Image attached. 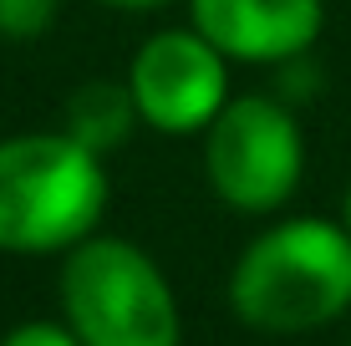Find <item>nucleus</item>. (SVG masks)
Returning <instances> with one entry per match:
<instances>
[{
    "mask_svg": "<svg viewBox=\"0 0 351 346\" xmlns=\"http://www.w3.org/2000/svg\"><path fill=\"white\" fill-rule=\"evenodd\" d=\"M62 321L82 346H178L184 316L158 260L117 234H87L62 255Z\"/></svg>",
    "mask_w": 351,
    "mask_h": 346,
    "instance_id": "7ed1b4c3",
    "label": "nucleus"
},
{
    "mask_svg": "<svg viewBox=\"0 0 351 346\" xmlns=\"http://www.w3.org/2000/svg\"><path fill=\"white\" fill-rule=\"evenodd\" d=\"M107 204V158L71 133L0 138V255H66L97 234Z\"/></svg>",
    "mask_w": 351,
    "mask_h": 346,
    "instance_id": "f03ea898",
    "label": "nucleus"
},
{
    "mask_svg": "<svg viewBox=\"0 0 351 346\" xmlns=\"http://www.w3.org/2000/svg\"><path fill=\"white\" fill-rule=\"evenodd\" d=\"M341 224L351 230V184H346V199H341Z\"/></svg>",
    "mask_w": 351,
    "mask_h": 346,
    "instance_id": "9b49d317",
    "label": "nucleus"
},
{
    "mask_svg": "<svg viewBox=\"0 0 351 346\" xmlns=\"http://www.w3.org/2000/svg\"><path fill=\"white\" fill-rule=\"evenodd\" d=\"M102 5L128 10V16H148V10H163V5H173V0H102Z\"/></svg>",
    "mask_w": 351,
    "mask_h": 346,
    "instance_id": "9d476101",
    "label": "nucleus"
},
{
    "mask_svg": "<svg viewBox=\"0 0 351 346\" xmlns=\"http://www.w3.org/2000/svg\"><path fill=\"white\" fill-rule=\"evenodd\" d=\"M62 16V0H0V36L5 41H41Z\"/></svg>",
    "mask_w": 351,
    "mask_h": 346,
    "instance_id": "6e6552de",
    "label": "nucleus"
},
{
    "mask_svg": "<svg viewBox=\"0 0 351 346\" xmlns=\"http://www.w3.org/2000/svg\"><path fill=\"white\" fill-rule=\"evenodd\" d=\"M0 346H82V341L66 321H21L0 336Z\"/></svg>",
    "mask_w": 351,
    "mask_h": 346,
    "instance_id": "1a4fd4ad",
    "label": "nucleus"
},
{
    "mask_svg": "<svg viewBox=\"0 0 351 346\" xmlns=\"http://www.w3.org/2000/svg\"><path fill=\"white\" fill-rule=\"evenodd\" d=\"M138 127H143V117H138V107H132L128 82H82L66 97L62 133H71L82 148L102 153V158L123 153Z\"/></svg>",
    "mask_w": 351,
    "mask_h": 346,
    "instance_id": "0eeeda50",
    "label": "nucleus"
},
{
    "mask_svg": "<svg viewBox=\"0 0 351 346\" xmlns=\"http://www.w3.org/2000/svg\"><path fill=\"white\" fill-rule=\"evenodd\" d=\"M189 26L214 41L229 62L285 66L311 56L321 41L326 5L321 0H189Z\"/></svg>",
    "mask_w": 351,
    "mask_h": 346,
    "instance_id": "423d86ee",
    "label": "nucleus"
},
{
    "mask_svg": "<svg viewBox=\"0 0 351 346\" xmlns=\"http://www.w3.org/2000/svg\"><path fill=\"white\" fill-rule=\"evenodd\" d=\"M306 173V133L285 97L239 92L204 127V178L219 204L239 214H275Z\"/></svg>",
    "mask_w": 351,
    "mask_h": 346,
    "instance_id": "20e7f679",
    "label": "nucleus"
},
{
    "mask_svg": "<svg viewBox=\"0 0 351 346\" xmlns=\"http://www.w3.org/2000/svg\"><path fill=\"white\" fill-rule=\"evenodd\" d=\"M229 56L204 41L193 26H163L143 36L128 62V92L143 127L168 138H193L214 123V112L234 97L229 92Z\"/></svg>",
    "mask_w": 351,
    "mask_h": 346,
    "instance_id": "39448f33",
    "label": "nucleus"
},
{
    "mask_svg": "<svg viewBox=\"0 0 351 346\" xmlns=\"http://www.w3.org/2000/svg\"><path fill=\"white\" fill-rule=\"evenodd\" d=\"M229 311L270 336L341 321L351 311V230L321 214L260 230L229 270Z\"/></svg>",
    "mask_w": 351,
    "mask_h": 346,
    "instance_id": "f257e3e1",
    "label": "nucleus"
}]
</instances>
